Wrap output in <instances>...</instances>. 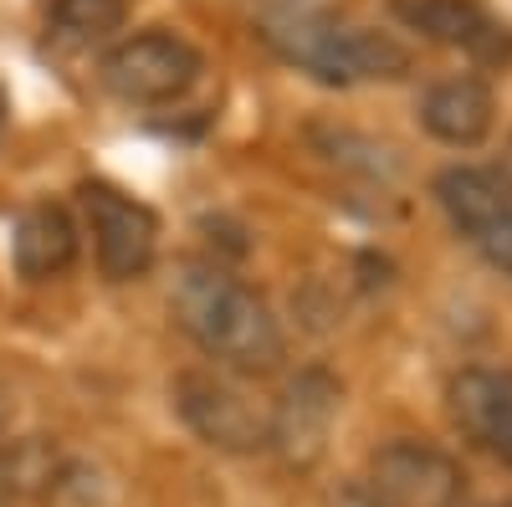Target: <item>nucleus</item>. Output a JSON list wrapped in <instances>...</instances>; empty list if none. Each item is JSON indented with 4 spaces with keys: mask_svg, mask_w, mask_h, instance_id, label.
<instances>
[{
    "mask_svg": "<svg viewBox=\"0 0 512 507\" xmlns=\"http://www.w3.org/2000/svg\"><path fill=\"white\" fill-rule=\"evenodd\" d=\"M446 410L466 446L512 467V369H461L446 385Z\"/></svg>",
    "mask_w": 512,
    "mask_h": 507,
    "instance_id": "9d476101",
    "label": "nucleus"
},
{
    "mask_svg": "<svg viewBox=\"0 0 512 507\" xmlns=\"http://www.w3.org/2000/svg\"><path fill=\"white\" fill-rule=\"evenodd\" d=\"M256 36L287 67L308 72L323 88H359V82H395L410 72V52L390 31L344 21L313 0H272L256 16Z\"/></svg>",
    "mask_w": 512,
    "mask_h": 507,
    "instance_id": "f03ea898",
    "label": "nucleus"
},
{
    "mask_svg": "<svg viewBox=\"0 0 512 507\" xmlns=\"http://www.w3.org/2000/svg\"><path fill=\"white\" fill-rule=\"evenodd\" d=\"M6 113H11V93L0 88V134H6Z\"/></svg>",
    "mask_w": 512,
    "mask_h": 507,
    "instance_id": "dca6fc26",
    "label": "nucleus"
},
{
    "mask_svg": "<svg viewBox=\"0 0 512 507\" xmlns=\"http://www.w3.org/2000/svg\"><path fill=\"white\" fill-rule=\"evenodd\" d=\"M67 487V467L52 441H16L11 451H0V497H52Z\"/></svg>",
    "mask_w": 512,
    "mask_h": 507,
    "instance_id": "ddd939ff",
    "label": "nucleus"
},
{
    "mask_svg": "<svg viewBox=\"0 0 512 507\" xmlns=\"http://www.w3.org/2000/svg\"><path fill=\"white\" fill-rule=\"evenodd\" d=\"M492 507H512V497H507V502H492Z\"/></svg>",
    "mask_w": 512,
    "mask_h": 507,
    "instance_id": "6ab92c4d",
    "label": "nucleus"
},
{
    "mask_svg": "<svg viewBox=\"0 0 512 507\" xmlns=\"http://www.w3.org/2000/svg\"><path fill=\"white\" fill-rule=\"evenodd\" d=\"M502 175H507V180H512V149H507V169H502Z\"/></svg>",
    "mask_w": 512,
    "mask_h": 507,
    "instance_id": "a211bd4d",
    "label": "nucleus"
},
{
    "mask_svg": "<svg viewBox=\"0 0 512 507\" xmlns=\"http://www.w3.org/2000/svg\"><path fill=\"white\" fill-rule=\"evenodd\" d=\"M333 507H384V502L374 497L369 482H349V487H338V492H333Z\"/></svg>",
    "mask_w": 512,
    "mask_h": 507,
    "instance_id": "2eb2a0df",
    "label": "nucleus"
},
{
    "mask_svg": "<svg viewBox=\"0 0 512 507\" xmlns=\"http://www.w3.org/2000/svg\"><path fill=\"white\" fill-rule=\"evenodd\" d=\"M0 426H6V390H0Z\"/></svg>",
    "mask_w": 512,
    "mask_h": 507,
    "instance_id": "f3484780",
    "label": "nucleus"
},
{
    "mask_svg": "<svg viewBox=\"0 0 512 507\" xmlns=\"http://www.w3.org/2000/svg\"><path fill=\"white\" fill-rule=\"evenodd\" d=\"M205 72V57L175 31H139L123 36L118 47L103 57V88L128 103V108H159V103H180Z\"/></svg>",
    "mask_w": 512,
    "mask_h": 507,
    "instance_id": "7ed1b4c3",
    "label": "nucleus"
},
{
    "mask_svg": "<svg viewBox=\"0 0 512 507\" xmlns=\"http://www.w3.org/2000/svg\"><path fill=\"white\" fill-rule=\"evenodd\" d=\"M369 487L384 507H456L466 492V477L441 446L400 436L374 451Z\"/></svg>",
    "mask_w": 512,
    "mask_h": 507,
    "instance_id": "1a4fd4ad",
    "label": "nucleus"
},
{
    "mask_svg": "<svg viewBox=\"0 0 512 507\" xmlns=\"http://www.w3.org/2000/svg\"><path fill=\"white\" fill-rule=\"evenodd\" d=\"M169 313L185 338L231 374H272L287 354L267 298L221 262H185L169 282Z\"/></svg>",
    "mask_w": 512,
    "mask_h": 507,
    "instance_id": "f257e3e1",
    "label": "nucleus"
},
{
    "mask_svg": "<svg viewBox=\"0 0 512 507\" xmlns=\"http://www.w3.org/2000/svg\"><path fill=\"white\" fill-rule=\"evenodd\" d=\"M436 200L451 231L487 267L512 277V180L487 164H451L436 175Z\"/></svg>",
    "mask_w": 512,
    "mask_h": 507,
    "instance_id": "20e7f679",
    "label": "nucleus"
},
{
    "mask_svg": "<svg viewBox=\"0 0 512 507\" xmlns=\"http://www.w3.org/2000/svg\"><path fill=\"white\" fill-rule=\"evenodd\" d=\"M128 0H47V36L57 47H93L123 31Z\"/></svg>",
    "mask_w": 512,
    "mask_h": 507,
    "instance_id": "4468645a",
    "label": "nucleus"
},
{
    "mask_svg": "<svg viewBox=\"0 0 512 507\" xmlns=\"http://www.w3.org/2000/svg\"><path fill=\"white\" fill-rule=\"evenodd\" d=\"M82 216L93 231V251H98V272L108 282H134L154 267L159 257V216L139 200L118 190L113 180H82L77 185Z\"/></svg>",
    "mask_w": 512,
    "mask_h": 507,
    "instance_id": "39448f33",
    "label": "nucleus"
},
{
    "mask_svg": "<svg viewBox=\"0 0 512 507\" xmlns=\"http://www.w3.org/2000/svg\"><path fill=\"white\" fill-rule=\"evenodd\" d=\"M390 16L436 47L472 57L477 67L512 62V21L497 16L487 0H390Z\"/></svg>",
    "mask_w": 512,
    "mask_h": 507,
    "instance_id": "6e6552de",
    "label": "nucleus"
},
{
    "mask_svg": "<svg viewBox=\"0 0 512 507\" xmlns=\"http://www.w3.org/2000/svg\"><path fill=\"white\" fill-rule=\"evenodd\" d=\"M11 262L26 282H52L77 262V221L67 216V205L36 200L21 210L11 231Z\"/></svg>",
    "mask_w": 512,
    "mask_h": 507,
    "instance_id": "f8f14e48",
    "label": "nucleus"
},
{
    "mask_svg": "<svg viewBox=\"0 0 512 507\" xmlns=\"http://www.w3.org/2000/svg\"><path fill=\"white\" fill-rule=\"evenodd\" d=\"M338 400H344V385L323 369V364H308L297 369L277 405H272V431H267V451H277L282 467L292 472H313L323 451H328V431L338 420Z\"/></svg>",
    "mask_w": 512,
    "mask_h": 507,
    "instance_id": "0eeeda50",
    "label": "nucleus"
},
{
    "mask_svg": "<svg viewBox=\"0 0 512 507\" xmlns=\"http://www.w3.org/2000/svg\"><path fill=\"white\" fill-rule=\"evenodd\" d=\"M492 118H497V98L477 72H456L441 77L420 93V129L451 144V149H472L492 134Z\"/></svg>",
    "mask_w": 512,
    "mask_h": 507,
    "instance_id": "9b49d317",
    "label": "nucleus"
},
{
    "mask_svg": "<svg viewBox=\"0 0 512 507\" xmlns=\"http://www.w3.org/2000/svg\"><path fill=\"white\" fill-rule=\"evenodd\" d=\"M175 410H180L185 426L216 451H231V456L267 451L272 410H262L236 379H226L216 369H185L175 379Z\"/></svg>",
    "mask_w": 512,
    "mask_h": 507,
    "instance_id": "423d86ee",
    "label": "nucleus"
}]
</instances>
